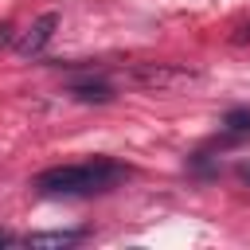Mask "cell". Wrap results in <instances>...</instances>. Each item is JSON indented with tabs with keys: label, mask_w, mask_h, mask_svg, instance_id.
<instances>
[{
	"label": "cell",
	"mask_w": 250,
	"mask_h": 250,
	"mask_svg": "<svg viewBox=\"0 0 250 250\" xmlns=\"http://www.w3.org/2000/svg\"><path fill=\"white\" fill-rule=\"evenodd\" d=\"M133 82H141V86H176V82H188V78H195L191 70H180V66H164V62H145V66H137L133 74H129Z\"/></svg>",
	"instance_id": "3"
},
{
	"label": "cell",
	"mask_w": 250,
	"mask_h": 250,
	"mask_svg": "<svg viewBox=\"0 0 250 250\" xmlns=\"http://www.w3.org/2000/svg\"><path fill=\"white\" fill-rule=\"evenodd\" d=\"M129 180V168L113 160H86V164H59L35 176V191L43 195H94L109 191L113 184Z\"/></svg>",
	"instance_id": "1"
},
{
	"label": "cell",
	"mask_w": 250,
	"mask_h": 250,
	"mask_svg": "<svg viewBox=\"0 0 250 250\" xmlns=\"http://www.w3.org/2000/svg\"><path fill=\"white\" fill-rule=\"evenodd\" d=\"M55 27H59V12H43L20 39H16V55H23V59H31V55H39L47 43H51V35H55Z\"/></svg>",
	"instance_id": "2"
},
{
	"label": "cell",
	"mask_w": 250,
	"mask_h": 250,
	"mask_svg": "<svg viewBox=\"0 0 250 250\" xmlns=\"http://www.w3.org/2000/svg\"><path fill=\"white\" fill-rule=\"evenodd\" d=\"M230 39H234V43H250V23H246V27H238Z\"/></svg>",
	"instance_id": "7"
},
{
	"label": "cell",
	"mask_w": 250,
	"mask_h": 250,
	"mask_svg": "<svg viewBox=\"0 0 250 250\" xmlns=\"http://www.w3.org/2000/svg\"><path fill=\"white\" fill-rule=\"evenodd\" d=\"M223 125H227L230 133H250V109H227Z\"/></svg>",
	"instance_id": "6"
},
{
	"label": "cell",
	"mask_w": 250,
	"mask_h": 250,
	"mask_svg": "<svg viewBox=\"0 0 250 250\" xmlns=\"http://www.w3.org/2000/svg\"><path fill=\"white\" fill-rule=\"evenodd\" d=\"M8 242H12V234H4V230H0V246H8Z\"/></svg>",
	"instance_id": "10"
},
{
	"label": "cell",
	"mask_w": 250,
	"mask_h": 250,
	"mask_svg": "<svg viewBox=\"0 0 250 250\" xmlns=\"http://www.w3.org/2000/svg\"><path fill=\"white\" fill-rule=\"evenodd\" d=\"M78 238H82V230H47V234H27L23 242L27 246H70Z\"/></svg>",
	"instance_id": "5"
},
{
	"label": "cell",
	"mask_w": 250,
	"mask_h": 250,
	"mask_svg": "<svg viewBox=\"0 0 250 250\" xmlns=\"http://www.w3.org/2000/svg\"><path fill=\"white\" fill-rule=\"evenodd\" d=\"M12 43V23H0V47Z\"/></svg>",
	"instance_id": "9"
},
{
	"label": "cell",
	"mask_w": 250,
	"mask_h": 250,
	"mask_svg": "<svg viewBox=\"0 0 250 250\" xmlns=\"http://www.w3.org/2000/svg\"><path fill=\"white\" fill-rule=\"evenodd\" d=\"M238 180H242V184H250V160H242V164H238Z\"/></svg>",
	"instance_id": "8"
},
{
	"label": "cell",
	"mask_w": 250,
	"mask_h": 250,
	"mask_svg": "<svg viewBox=\"0 0 250 250\" xmlns=\"http://www.w3.org/2000/svg\"><path fill=\"white\" fill-rule=\"evenodd\" d=\"M66 94L74 98V102H109L113 98V86L109 82H102V78H90V82H70L66 86Z\"/></svg>",
	"instance_id": "4"
}]
</instances>
